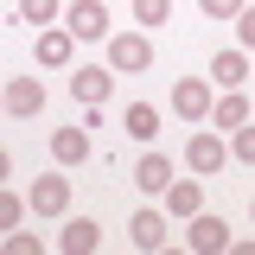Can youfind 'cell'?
I'll list each match as a JSON object with an SVG mask.
<instances>
[{"label": "cell", "instance_id": "obj_8", "mask_svg": "<svg viewBox=\"0 0 255 255\" xmlns=\"http://www.w3.org/2000/svg\"><path fill=\"white\" fill-rule=\"evenodd\" d=\"M64 19H70L77 38H109V13H102V0H70Z\"/></svg>", "mask_w": 255, "mask_h": 255}, {"label": "cell", "instance_id": "obj_9", "mask_svg": "<svg viewBox=\"0 0 255 255\" xmlns=\"http://www.w3.org/2000/svg\"><path fill=\"white\" fill-rule=\"evenodd\" d=\"M58 249H64V255H90V249H102V223H96V217H70V223L58 230Z\"/></svg>", "mask_w": 255, "mask_h": 255}, {"label": "cell", "instance_id": "obj_4", "mask_svg": "<svg viewBox=\"0 0 255 255\" xmlns=\"http://www.w3.org/2000/svg\"><path fill=\"white\" fill-rule=\"evenodd\" d=\"M70 51H77V32H70V26H45V32H38V45H32V58L45 64V70H64Z\"/></svg>", "mask_w": 255, "mask_h": 255}, {"label": "cell", "instance_id": "obj_20", "mask_svg": "<svg viewBox=\"0 0 255 255\" xmlns=\"http://www.w3.org/2000/svg\"><path fill=\"white\" fill-rule=\"evenodd\" d=\"M230 153L243 159V166H255V128H249V122H243L236 134H230Z\"/></svg>", "mask_w": 255, "mask_h": 255}, {"label": "cell", "instance_id": "obj_22", "mask_svg": "<svg viewBox=\"0 0 255 255\" xmlns=\"http://www.w3.org/2000/svg\"><path fill=\"white\" fill-rule=\"evenodd\" d=\"M19 217H26V204H19V191H6L0 198V230H19Z\"/></svg>", "mask_w": 255, "mask_h": 255}, {"label": "cell", "instance_id": "obj_19", "mask_svg": "<svg viewBox=\"0 0 255 255\" xmlns=\"http://www.w3.org/2000/svg\"><path fill=\"white\" fill-rule=\"evenodd\" d=\"M166 13H172V0H134V19L140 26H166Z\"/></svg>", "mask_w": 255, "mask_h": 255}, {"label": "cell", "instance_id": "obj_5", "mask_svg": "<svg viewBox=\"0 0 255 255\" xmlns=\"http://www.w3.org/2000/svg\"><path fill=\"white\" fill-rule=\"evenodd\" d=\"M185 243H191L198 255H223V249H230V223L211 217V211H198V217H191V230H185Z\"/></svg>", "mask_w": 255, "mask_h": 255}, {"label": "cell", "instance_id": "obj_16", "mask_svg": "<svg viewBox=\"0 0 255 255\" xmlns=\"http://www.w3.org/2000/svg\"><path fill=\"white\" fill-rule=\"evenodd\" d=\"M134 185H140V191H166V185H172V159H166V153H140Z\"/></svg>", "mask_w": 255, "mask_h": 255}, {"label": "cell", "instance_id": "obj_13", "mask_svg": "<svg viewBox=\"0 0 255 255\" xmlns=\"http://www.w3.org/2000/svg\"><path fill=\"white\" fill-rule=\"evenodd\" d=\"M128 243L134 249H166V217L159 211H134L128 217Z\"/></svg>", "mask_w": 255, "mask_h": 255}, {"label": "cell", "instance_id": "obj_1", "mask_svg": "<svg viewBox=\"0 0 255 255\" xmlns=\"http://www.w3.org/2000/svg\"><path fill=\"white\" fill-rule=\"evenodd\" d=\"M109 90H115V64H77V70H70V96H77L83 109H102Z\"/></svg>", "mask_w": 255, "mask_h": 255}, {"label": "cell", "instance_id": "obj_18", "mask_svg": "<svg viewBox=\"0 0 255 255\" xmlns=\"http://www.w3.org/2000/svg\"><path fill=\"white\" fill-rule=\"evenodd\" d=\"M13 6H19V19H26V26H51V19L64 13L58 0H13Z\"/></svg>", "mask_w": 255, "mask_h": 255}, {"label": "cell", "instance_id": "obj_6", "mask_svg": "<svg viewBox=\"0 0 255 255\" xmlns=\"http://www.w3.org/2000/svg\"><path fill=\"white\" fill-rule=\"evenodd\" d=\"M32 211H38V217H64V211H70V179H58V172L32 179Z\"/></svg>", "mask_w": 255, "mask_h": 255}, {"label": "cell", "instance_id": "obj_21", "mask_svg": "<svg viewBox=\"0 0 255 255\" xmlns=\"http://www.w3.org/2000/svg\"><path fill=\"white\" fill-rule=\"evenodd\" d=\"M236 45H243V51H255V0L236 13Z\"/></svg>", "mask_w": 255, "mask_h": 255}, {"label": "cell", "instance_id": "obj_11", "mask_svg": "<svg viewBox=\"0 0 255 255\" xmlns=\"http://www.w3.org/2000/svg\"><path fill=\"white\" fill-rule=\"evenodd\" d=\"M211 77H217L223 90H243V83L255 77V64H249V51H230V45H223L217 58H211Z\"/></svg>", "mask_w": 255, "mask_h": 255}, {"label": "cell", "instance_id": "obj_24", "mask_svg": "<svg viewBox=\"0 0 255 255\" xmlns=\"http://www.w3.org/2000/svg\"><path fill=\"white\" fill-rule=\"evenodd\" d=\"M6 255H38V236L32 230H6Z\"/></svg>", "mask_w": 255, "mask_h": 255}, {"label": "cell", "instance_id": "obj_23", "mask_svg": "<svg viewBox=\"0 0 255 255\" xmlns=\"http://www.w3.org/2000/svg\"><path fill=\"white\" fill-rule=\"evenodd\" d=\"M198 6H204V19H236L249 0H198Z\"/></svg>", "mask_w": 255, "mask_h": 255}, {"label": "cell", "instance_id": "obj_25", "mask_svg": "<svg viewBox=\"0 0 255 255\" xmlns=\"http://www.w3.org/2000/svg\"><path fill=\"white\" fill-rule=\"evenodd\" d=\"M249 217H255V198H249Z\"/></svg>", "mask_w": 255, "mask_h": 255}, {"label": "cell", "instance_id": "obj_7", "mask_svg": "<svg viewBox=\"0 0 255 255\" xmlns=\"http://www.w3.org/2000/svg\"><path fill=\"white\" fill-rule=\"evenodd\" d=\"M172 109H179L185 122H204V115H211V83H204V77H179V83H172Z\"/></svg>", "mask_w": 255, "mask_h": 255}, {"label": "cell", "instance_id": "obj_2", "mask_svg": "<svg viewBox=\"0 0 255 255\" xmlns=\"http://www.w3.org/2000/svg\"><path fill=\"white\" fill-rule=\"evenodd\" d=\"M109 64L128 70V77H140V70L153 64V45H147L140 32H115V38H109Z\"/></svg>", "mask_w": 255, "mask_h": 255}, {"label": "cell", "instance_id": "obj_12", "mask_svg": "<svg viewBox=\"0 0 255 255\" xmlns=\"http://www.w3.org/2000/svg\"><path fill=\"white\" fill-rule=\"evenodd\" d=\"M198 211H204V185H198V179H172V185H166V217H198Z\"/></svg>", "mask_w": 255, "mask_h": 255}, {"label": "cell", "instance_id": "obj_10", "mask_svg": "<svg viewBox=\"0 0 255 255\" xmlns=\"http://www.w3.org/2000/svg\"><path fill=\"white\" fill-rule=\"evenodd\" d=\"M45 109V83L38 77H6V115H38Z\"/></svg>", "mask_w": 255, "mask_h": 255}, {"label": "cell", "instance_id": "obj_14", "mask_svg": "<svg viewBox=\"0 0 255 255\" xmlns=\"http://www.w3.org/2000/svg\"><path fill=\"white\" fill-rule=\"evenodd\" d=\"M51 153H58V166H83L90 159V128H58L51 134Z\"/></svg>", "mask_w": 255, "mask_h": 255}, {"label": "cell", "instance_id": "obj_3", "mask_svg": "<svg viewBox=\"0 0 255 255\" xmlns=\"http://www.w3.org/2000/svg\"><path fill=\"white\" fill-rule=\"evenodd\" d=\"M223 159H230V147H223V134H191V140H185V166L198 172V179H211V172H223Z\"/></svg>", "mask_w": 255, "mask_h": 255}, {"label": "cell", "instance_id": "obj_17", "mask_svg": "<svg viewBox=\"0 0 255 255\" xmlns=\"http://www.w3.org/2000/svg\"><path fill=\"white\" fill-rule=\"evenodd\" d=\"M122 128H128V140H153V134H159V109H153V102H134Z\"/></svg>", "mask_w": 255, "mask_h": 255}, {"label": "cell", "instance_id": "obj_15", "mask_svg": "<svg viewBox=\"0 0 255 255\" xmlns=\"http://www.w3.org/2000/svg\"><path fill=\"white\" fill-rule=\"evenodd\" d=\"M249 115H255V109H249V96H243V90H223L217 102H211V128H243Z\"/></svg>", "mask_w": 255, "mask_h": 255}]
</instances>
